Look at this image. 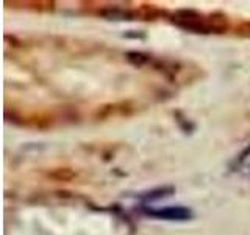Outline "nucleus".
I'll list each match as a JSON object with an SVG mask.
<instances>
[{
  "instance_id": "f257e3e1",
  "label": "nucleus",
  "mask_w": 250,
  "mask_h": 235,
  "mask_svg": "<svg viewBox=\"0 0 250 235\" xmlns=\"http://www.w3.org/2000/svg\"><path fill=\"white\" fill-rule=\"evenodd\" d=\"M148 216L158 219H169V221H186L192 218V212L183 206H170V207H158V209H146Z\"/></svg>"
},
{
  "instance_id": "f03ea898",
  "label": "nucleus",
  "mask_w": 250,
  "mask_h": 235,
  "mask_svg": "<svg viewBox=\"0 0 250 235\" xmlns=\"http://www.w3.org/2000/svg\"><path fill=\"white\" fill-rule=\"evenodd\" d=\"M172 191H174V188H158V190L148 191L147 194L143 196V198L144 199H160V198H163V196H167Z\"/></svg>"
}]
</instances>
